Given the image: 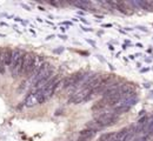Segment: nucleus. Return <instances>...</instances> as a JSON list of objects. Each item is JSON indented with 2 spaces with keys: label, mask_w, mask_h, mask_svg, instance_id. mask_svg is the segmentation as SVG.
Segmentation results:
<instances>
[{
  "label": "nucleus",
  "mask_w": 153,
  "mask_h": 141,
  "mask_svg": "<svg viewBox=\"0 0 153 141\" xmlns=\"http://www.w3.org/2000/svg\"><path fill=\"white\" fill-rule=\"evenodd\" d=\"M114 138H115V134L114 133H105V134H103V135L100 136L99 141H111Z\"/></svg>",
  "instance_id": "12"
},
{
  "label": "nucleus",
  "mask_w": 153,
  "mask_h": 141,
  "mask_svg": "<svg viewBox=\"0 0 153 141\" xmlns=\"http://www.w3.org/2000/svg\"><path fill=\"white\" fill-rule=\"evenodd\" d=\"M25 106L26 107H34L36 105H38L39 103V101H38V95H37V93H30L27 97H26V99H25Z\"/></svg>",
  "instance_id": "9"
},
{
  "label": "nucleus",
  "mask_w": 153,
  "mask_h": 141,
  "mask_svg": "<svg viewBox=\"0 0 153 141\" xmlns=\"http://www.w3.org/2000/svg\"><path fill=\"white\" fill-rule=\"evenodd\" d=\"M130 133V128H123L121 131H119L118 133H115V140L117 141H125V139L127 138Z\"/></svg>",
  "instance_id": "11"
},
{
  "label": "nucleus",
  "mask_w": 153,
  "mask_h": 141,
  "mask_svg": "<svg viewBox=\"0 0 153 141\" xmlns=\"http://www.w3.org/2000/svg\"><path fill=\"white\" fill-rule=\"evenodd\" d=\"M107 106V101L103 98L101 100H99V101H97V102H94V105L92 106V111L93 112H101L105 107Z\"/></svg>",
  "instance_id": "10"
},
{
  "label": "nucleus",
  "mask_w": 153,
  "mask_h": 141,
  "mask_svg": "<svg viewBox=\"0 0 153 141\" xmlns=\"http://www.w3.org/2000/svg\"><path fill=\"white\" fill-rule=\"evenodd\" d=\"M86 41H87V42H90L92 46H95V42H94V41H92V40H90V39H86Z\"/></svg>",
  "instance_id": "14"
},
{
  "label": "nucleus",
  "mask_w": 153,
  "mask_h": 141,
  "mask_svg": "<svg viewBox=\"0 0 153 141\" xmlns=\"http://www.w3.org/2000/svg\"><path fill=\"white\" fill-rule=\"evenodd\" d=\"M95 134H97V131H94V129H91V128L82 129V131L80 132V134H79L78 141H89V140H91Z\"/></svg>",
  "instance_id": "8"
},
{
  "label": "nucleus",
  "mask_w": 153,
  "mask_h": 141,
  "mask_svg": "<svg viewBox=\"0 0 153 141\" xmlns=\"http://www.w3.org/2000/svg\"><path fill=\"white\" fill-rule=\"evenodd\" d=\"M21 6H23V7H24V8H26V10H27V11H31V10H30V7H27V6H26V5H25V4H21Z\"/></svg>",
  "instance_id": "16"
},
{
  "label": "nucleus",
  "mask_w": 153,
  "mask_h": 141,
  "mask_svg": "<svg viewBox=\"0 0 153 141\" xmlns=\"http://www.w3.org/2000/svg\"><path fill=\"white\" fill-rule=\"evenodd\" d=\"M91 93H92V90H90V88H87V87H84L82 90H80L79 92H77L75 94H73L70 98L69 102L70 103H80L85 100H89Z\"/></svg>",
  "instance_id": "1"
},
{
  "label": "nucleus",
  "mask_w": 153,
  "mask_h": 141,
  "mask_svg": "<svg viewBox=\"0 0 153 141\" xmlns=\"http://www.w3.org/2000/svg\"><path fill=\"white\" fill-rule=\"evenodd\" d=\"M12 58H13V51H12L10 47L3 48L1 60L4 61L5 66H11V65H12Z\"/></svg>",
  "instance_id": "7"
},
{
  "label": "nucleus",
  "mask_w": 153,
  "mask_h": 141,
  "mask_svg": "<svg viewBox=\"0 0 153 141\" xmlns=\"http://www.w3.org/2000/svg\"><path fill=\"white\" fill-rule=\"evenodd\" d=\"M80 20H81L82 23H85V24H89V21H86V20H85V19H84V18H81V19H80Z\"/></svg>",
  "instance_id": "18"
},
{
  "label": "nucleus",
  "mask_w": 153,
  "mask_h": 141,
  "mask_svg": "<svg viewBox=\"0 0 153 141\" xmlns=\"http://www.w3.org/2000/svg\"><path fill=\"white\" fill-rule=\"evenodd\" d=\"M141 141H150V136H147V138H145V139H143Z\"/></svg>",
  "instance_id": "19"
},
{
  "label": "nucleus",
  "mask_w": 153,
  "mask_h": 141,
  "mask_svg": "<svg viewBox=\"0 0 153 141\" xmlns=\"http://www.w3.org/2000/svg\"><path fill=\"white\" fill-rule=\"evenodd\" d=\"M48 77H51V68H49V64L44 62V65L40 67V69L38 70V73H37V74H36V77H34V85H36L37 82H39V81H41V80H44V79L48 78Z\"/></svg>",
  "instance_id": "3"
},
{
  "label": "nucleus",
  "mask_w": 153,
  "mask_h": 141,
  "mask_svg": "<svg viewBox=\"0 0 153 141\" xmlns=\"http://www.w3.org/2000/svg\"><path fill=\"white\" fill-rule=\"evenodd\" d=\"M111 141H117V140H115V138H114V139H113V140H111Z\"/></svg>",
  "instance_id": "21"
},
{
  "label": "nucleus",
  "mask_w": 153,
  "mask_h": 141,
  "mask_svg": "<svg viewBox=\"0 0 153 141\" xmlns=\"http://www.w3.org/2000/svg\"><path fill=\"white\" fill-rule=\"evenodd\" d=\"M43 65H44V62H43L41 57L34 55V60H33V64H32V67H31V69H30L28 75H31V77L34 75V77H36V74L38 73V70L40 69V67H41Z\"/></svg>",
  "instance_id": "6"
},
{
  "label": "nucleus",
  "mask_w": 153,
  "mask_h": 141,
  "mask_svg": "<svg viewBox=\"0 0 153 141\" xmlns=\"http://www.w3.org/2000/svg\"><path fill=\"white\" fill-rule=\"evenodd\" d=\"M52 38H54V35H48V37L46 38L47 40H51V39H52Z\"/></svg>",
  "instance_id": "17"
},
{
  "label": "nucleus",
  "mask_w": 153,
  "mask_h": 141,
  "mask_svg": "<svg viewBox=\"0 0 153 141\" xmlns=\"http://www.w3.org/2000/svg\"><path fill=\"white\" fill-rule=\"evenodd\" d=\"M33 60H34V55L32 53H25L24 54V59H23V66H21V75H28L30 69L32 67Z\"/></svg>",
  "instance_id": "2"
},
{
  "label": "nucleus",
  "mask_w": 153,
  "mask_h": 141,
  "mask_svg": "<svg viewBox=\"0 0 153 141\" xmlns=\"http://www.w3.org/2000/svg\"><path fill=\"white\" fill-rule=\"evenodd\" d=\"M103 80H104V75H101V74H95V75L91 77V78L87 80L86 86H85V87H87V88H90V90L94 91L95 88H98L99 86L103 85Z\"/></svg>",
  "instance_id": "4"
},
{
  "label": "nucleus",
  "mask_w": 153,
  "mask_h": 141,
  "mask_svg": "<svg viewBox=\"0 0 153 141\" xmlns=\"http://www.w3.org/2000/svg\"><path fill=\"white\" fill-rule=\"evenodd\" d=\"M82 78H84V75H82V73H81V72L73 73V74L69 75L67 78H65V79L62 80V82H64V87L74 86V85H77L79 81H81V80H82Z\"/></svg>",
  "instance_id": "5"
},
{
  "label": "nucleus",
  "mask_w": 153,
  "mask_h": 141,
  "mask_svg": "<svg viewBox=\"0 0 153 141\" xmlns=\"http://www.w3.org/2000/svg\"><path fill=\"white\" fill-rule=\"evenodd\" d=\"M1 53H3V49L0 48V59H1Z\"/></svg>",
  "instance_id": "20"
},
{
  "label": "nucleus",
  "mask_w": 153,
  "mask_h": 141,
  "mask_svg": "<svg viewBox=\"0 0 153 141\" xmlns=\"http://www.w3.org/2000/svg\"><path fill=\"white\" fill-rule=\"evenodd\" d=\"M131 107H128V106H117V107H114V112L117 114H120V113H126L130 111Z\"/></svg>",
  "instance_id": "13"
},
{
  "label": "nucleus",
  "mask_w": 153,
  "mask_h": 141,
  "mask_svg": "<svg viewBox=\"0 0 153 141\" xmlns=\"http://www.w3.org/2000/svg\"><path fill=\"white\" fill-rule=\"evenodd\" d=\"M82 31H86V32H92L91 28H86V27H82Z\"/></svg>",
  "instance_id": "15"
}]
</instances>
